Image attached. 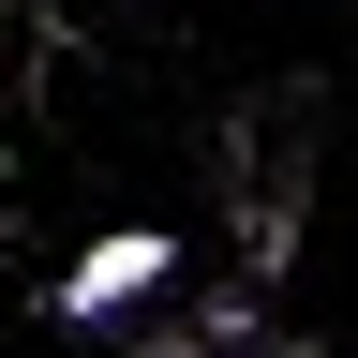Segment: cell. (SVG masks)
Returning <instances> with one entry per match:
<instances>
[{"label": "cell", "mask_w": 358, "mask_h": 358, "mask_svg": "<svg viewBox=\"0 0 358 358\" xmlns=\"http://www.w3.org/2000/svg\"><path fill=\"white\" fill-rule=\"evenodd\" d=\"M224 358H329V343H299V329H284V343H224Z\"/></svg>", "instance_id": "obj_3"}, {"label": "cell", "mask_w": 358, "mask_h": 358, "mask_svg": "<svg viewBox=\"0 0 358 358\" xmlns=\"http://www.w3.org/2000/svg\"><path fill=\"white\" fill-rule=\"evenodd\" d=\"M164 268H179V239H164V224H120V239H90V254L60 268V299H45V313L120 329V313H150V299H164Z\"/></svg>", "instance_id": "obj_1"}, {"label": "cell", "mask_w": 358, "mask_h": 358, "mask_svg": "<svg viewBox=\"0 0 358 358\" xmlns=\"http://www.w3.org/2000/svg\"><path fill=\"white\" fill-rule=\"evenodd\" d=\"M224 343H254V299H209V313H164V329H134L120 358H224Z\"/></svg>", "instance_id": "obj_2"}]
</instances>
